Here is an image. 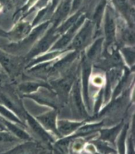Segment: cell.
<instances>
[{
  "instance_id": "d6a6232c",
  "label": "cell",
  "mask_w": 135,
  "mask_h": 154,
  "mask_svg": "<svg viewBox=\"0 0 135 154\" xmlns=\"http://www.w3.org/2000/svg\"><path fill=\"white\" fill-rule=\"evenodd\" d=\"M5 32H3L2 30L0 29V36H5Z\"/></svg>"
},
{
  "instance_id": "7a4b0ae2",
  "label": "cell",
  "mask_w": 135,
  "mask_h": 154,
  "mask_svg": "<svg viewBox=\"0 0 135 154\" xmlns=\"http://www.w3.org/2000/svg\"><path fill=\"white\" fill-rule=\"evenodd\" d=\"M0 104L13 112L25 123L27 111L24 109L19 99L14 95L0 91Z\"/></svg>"
},
{
  "instance_id": "f546056e",
  "label": "cell",
  "mask_w": 135,
  "mask_h": 154,
  "mask_svg": "<svg viewBox=\"0 0 135 154\" xmlns=\"http://www.w3.org/2000/svg\"><path fill=\"white\" fill-rule=\"evenodd\" d=\"M7 131V130L5 129L4 125L3 123L1 117H0V131Z\"/></svg>"
},
{
  "instance_id": "277c9868",
  "label": "cell",
  "mask_w": 135,
  "mask_h": 154,
  "mask_svg": "<svg viewBox=\"0 0 135 154\" xmlns=\"http://www.w3.org/2000/svg\"><path fill=\"white\" fill-rule=\"evenodd\" d=\"M25 123L27 124V126H28L32 131L37 135L45 144L47 145H52L55 142L53 135L48 133L36 119L35 117L28 112L26 115V118H25Z\"/></svg>"
},
{
  "instance_id": "ffe728a7",
  "label": "cell",
  "mask_w": 135,
  "mask_h": 154,
  "mask_svg": "<svg viewBox=\"0 0 135 154\" xmlns=\"http://www.w3.org/2000/svg\"><path fill=\"white\" fill-rule=\"evenodd\" d=\"M31 30V26L27 23H21L14 29L13 32V36L17 38H23L27 35Z\"/></svg>"
},
{
  "instance_id": "4fadbf2b",
  "label": "cell",
  "mask_w": 135,
  "mask_h": 154,
  "mask_svg": "<svg viewBox=\"0 0 135 154\" xmlns=\"http://www.w3.org/2000/svg\"><path fill=\"white\" fill-rule=\"evenodd\" d=\"M92 32V24L90 22H87L81 31L75 36L72 42V47L75 49L82 48L88 41Z\"/></svg>"
},
{
  "instance_id": "d6986e66",
  "label": "cell",
  "mask_w": 135,
  "mask_h": 154,
  "mask_svg": "<svg viewBox=\"0 0 135 154\" xmlns=\"http://www.w3.org/2000/svg\"><path fill=\"white\" fill-rule=\"evenodd\" d=\"M0 117H2V118L7 121H9L11 122L19 125L23 127L24 128L27 127V124L23 122L19 117L14 114L13 112L1 104H0Z\"/></svg>"
},
{
  "instance_id": "ba28073f",
  "label": "cell",
  "mask_w": 135,
  "mask_h": 154,
  "mask_svg": "<svg viewBox=\"0 0 135 154\" xmlns=\"http://www.w3.org/2000/svg\"><path fill=\"white\" fill-rule=\"evenodd\" d=\"M104 125V122L99 123H86L85 122L76 131L75 133L66 138H61V140L63 142H67L72 138L78 137H85L99 132Z\"/></svg>"
},
{
  "instance_id": "484cf974",
  "label": "cell",
  "mask_w": 135,
  "mask_h": 154,
  "mask_svg": "<svg viewBox=\"0 0 135 154\" xmlns=\"http://www.w3.org/2000/svg\"><path fill=\"white\" fill-rule=\"evenodd\" d=\"M104 5H105V3H104V2L101 3H100V5L98 6V8L97 9L96 13H95V14H94V20L98 24L101 19L102 14H103Z\"/></svg>"
},
{
  "instance_id": "4dcf8cb0",
  "label": "cell",
  "mask_w": 135,
  "mask_h": 154,
  "mask_svg": "<svg viewBox=\"0 0 135 154\" xmlns=\"http://www.w3.org/2000/svg\"><path fill=\"white\" fill-rule=\"evenodd\" d=\"M36 1V0H29V2H28V3L27 6L28 7V6H30V5H32Z\"/></svg>"
},
{
  "instance_id": "4316f807",
  "label": "cell",
  "mask_w": 135,
  "mask_h": 154,
  "mask_svg": "<svg viewBox=\"0 0 135 154\" xmlns=\"http://www.w3.org/2000/svg\"><path fill=\"white\" fill-rule=\"evenodd\" d=\"M125 154H134V144L132 137L127 138V146H126V153Z\"/></svg>"
},
{
  "instance_id": "d4e9b609",
  "label": "cell",
  "mask_w": 135,
  "mask_h": 154,
  "mask_svg": "<svg viewBox=\"0 0 135 154\" xmlns=\"http://www.w3.org/2000/svg\"><path fill=\"white\" fill-rule=\"evenodd\" d=\"M124 56H125V60L130 65H132L134 62V51L133 49L130 48L124 49L123 51Z\"/></svg>"
},
{
  "instance_id": "836d02e7",
  "label": "cell",
  "mask_w": 135,
  "mask_h": 154,
  "mask_svg": "<svg viewBox=\"0 0 135 154\" xmlns=\"http://www.w3.org/2000/svg\"><path fill=\"white\" fill-rule=\"evenodd\" d=\"M3 75L2 74V73H0V82H1V81L2 80V79L3 78Z\"/></svg>"
},
{
  "instance_id": "52a82bcc",
  "label": "cell",
  "mask_w": 135,
  "mask_h": 154,
  "mask_svg": "<svg viewBox=\"0 0 135 154\" xmlns=\"http://www.w3.org/2000/svg\"><path fill=\"white\" fill-rule=\"evenodd\" d=\"M85 122V121H72L65 119H57V130L59 138H66L72 135Z\"/></svg>"
},
{
  "instance_id": "3957f363",
  "label": "cell",
  "mask_w": 135,
  "mask_h": 154,
  "mask_svg": "<svg viewBox=\"0 0 135 154\" xmlns=\"http://www.w3.org/2000/svg\"><path fill=\"white\" fill-rule=\"evenodd\" d=\"M75 81V74L73 72H71L61 79L53 81L52 82V87L56 90V93L63 102L67 101L69 93L71 92Z\"/></svg>"
},
{
  "instance_id": "603a6c76",
  "label": "cell",
  "mask_w": 135,
  "mask_h": 154,
  "mask_svg": "<svg viewBox=\"0 0 135 154\" xmlns=\"http://www.w3.org/2000/svg\"><path fill=\"white\" fill-rule=\"evenodd\" d=\"M19 139L14 137L13 134L7 131H0V144L5 143H12L17 142Z\"/></svg>"
},
{
  "instance_id": "ac0fdd59",
  "label": "cell",
  "mask_w": 135,
  "mask_h": 154,
  "mask_svg": "<svg viewBox=\"0 0 135 154\" xmlns=\"http://www.w3.org/2000/svg\"><path fill=\"white\" fill-rule=\"evenodd\" d=\"M129 130V125H124L121 133L119 134L117 138V154H125L126 153V146H127V133Z\"/></svg>"
},
{
  "instance_id": "5bb4252c",
  "label": "cell",
  "mask_w": 135,
  "mask_h": 154,
  "mask_svg": "<svg viewBox=\"0 0 135 154\" xmlns=\"http://www.w3.org/2000/svg\"><path fill=\"white\" fill-rule=\"evenodd\" d=\"M57 35H55L54 32L53 30H50L47 33L46 37L43 38L42 41L39 43L38 45L34 49H32L31 53H29L27 57L28 58H32L47 51L51 44L53 42L55 39H57Z\"/></svg>"
},
{
  "instance_id": "8fae6325",
  "label": "cell",
  "mask_w": 135,
  "mask_h": 154,
  "mask_svg": "<svg viewBox=\"0 0 135 154\" xmlns=\"http://www.w3.org/2000/svg\"><path fill=\"white\" fill-rule=\"evenodd\" d=\"M2 122L3 125L5 127L7 131H8L11 134H13L14 137H15L17 138L19 140H22L24 141H28L32 140V137L30 136L27 132L25 131L24 128L22 127L19 125L17 123H14L13 122H11L9 121H7L5 119L2 118Z\"/></svg>"
},
{
  "instance_id": "44dd1931",
  "label": "cell",
  "mask_w": 135,
  "mask_h": 154,
  "mask_svg": "<svg viewBox=\"0 0 135 154\" xmlns=\"http://www.w3.org/2000/svg\"><path fill=\"white\" fill-rule=\"evenodd\" d=\"M71 7V5L70 0H66L65 2H63V5L61 7V8L57 11L56 15V19H55L56 24L59 23L62 19H63L67 15L69 11H70Z\"/></svg>"
},
{
  "instance_id": "cb8c5ba5",
  "label": "cell",
  "mask_w": 135,
  "mask_h": 154,
  "mask_svg": "<svg viewBox=\"0 0 135 154\" xmlns=\"http://www.w3.org/2000/svg\"><path fill=\"white\" fill-rule=\"evenodd\" d=\"M81 17V13H78L75 14L73 17H71L66 23H65L62 26H61L59 28V30H58V32L59 33H63L64 32H65L66 30H68L69 28H70L72 25L74 24V23L75 22L78 20L79 18Z\"/></svg>"
},
{
  "instance_id": "6da1fadb",
  "label": "cell",
  "mask_w": 135,
  "mask_h": 154,
  "mask_svg": "<svg viewBox=\"0 0 135 154\" xmlns=\"http://www.w3.org/2000/svg\"><path fill=\"white\" fill-rule=\"evenodd\" d=\"M71 108L74 114L78 117L85 119L88 117V110L86 108L83 100V97L81 89L80 81H75L71 92L69 93Z\"/></svg>"
},
{
  "instance_id": "f1b7e54d",
  "label": "cell",
  "mask_w": 135,
  "mask_h": 154,
  "mask_svg": "<svg viewBox=\"0 0 135 154\" xmlns=\"http://www.w3.org/2000/svg\"><path fill=\"white\" fill-rule=\"evenodd\" d=\"M82 2V0H74L73 3H72V10H75L76 8H78V7L79 5L81 4V3Z\"/></svg>"
},
{
  "instance_id": "30bf717a",
  "label": "cell",
  "mask_w": 135,
  "mask_h": 154,
  "mask_svg": "<svg viewBox=\"0 0 135 154\" xmlns=\"http://www.w3.org/2000/svg\"><path fill=\"white\" fill-rule=\"evenodd\" d=\"M91 72V66L87 60L83 61L82 70V97L86 108L90 110V104L88 93V82Z\"/></svg>"
},
{
  "instance_id": "9a60e30c",
  "label": "cell",
  "mask_w": 135,
  "mask_h": 154,
  "mask_svg": "<svg viewBox=\"0 0 135 154\" xmlns=\"http://www.w3.org/2000/svg\"><path fill=\"white\" fill-rule=\"evenodd\" d=\"M105 35L108 45H109L114 41L115 35V24L114 18L110 11L108 10L105 19Z\"/></svg>"
},
{
  "instance_id": "5b68a950",
  "label": "cell",
  "mask_w": 135,
  "mask_h": 154,
  "mask_svg": "<svg viewBox=\"0 0 135 154\" xmlns=\"http://www.w3.org/2000/svg\"><path fill=\"white\" fill-rule=\"evenodd\" d=\"M40 124L52 135L59 138L57 130V111L54 109L34 117Z\"/></svg>"
},
{
  "instance_id": "7402d4cb",
  "label": "cell",
  "mask_w": 135,
  "mask_h": 154,
  "mask_svg": "<svg viewBox=\"0 0 135 154\" xmlns=\"http://www.w3.org/2000/svg\"><path fill=\"white\" fill-rule=\"evenodd\" d=\"M102 44V39H98L97 41L94 43V45L90 47L88 53H87V57L89 59H93L96 58V56L100 53V51L101 48Z\"/></svg>"
},
{
  "instance_id": "e0dca14e",
  "label": "cell",
  "mask_w": 135,
  "mask_h": 154,
  "mask_svg": "<svg viewBox=\"0 0 135 154\" xmlns=\"http://www.w3.org/2000/svg\"><path fill=\"white\" fill-rule=\"evenodd\" d=\"M40 87H51L50 85L42 82H27L20 84L19 89L25 95H28L35 93Z\"/></svg>"
},
{
  "instance_id": "7c38bea8",
  "label": "cell",
  "mask_w": 135,
  "mask_h": 154,
  "mask_svg": "<svg viewBox=\"0 0 135 154\" xmlns=\"http://www.w3.org/2000/svg\"><path fill=\"white\" fill-rule=\"evenodd\" d=\"M124 125L125 123L122 122L117 125L109 128V129H101L99 131L100 137L98 139L106 142L114 146L119 134L121 133Z\"/></svg>"
},
{
  "instance_id": "9c48e42d",
  "label": "cell",
  "mask_w": 135,
  "mask_h": 154,
  "mask_svg": "<svg viewBox=\"0 0 135 154\" xmlns=\"http://www.w3.org/2000/svg\"><path fill=\"white\" fill-rule=\"evenodd\" d=\"M24 97L33 99L38 104L47 106L52 109H56V110H57L58 106H59L56 94H54V93L51 92L50 93L40 91V93H38L36 91L35 93L32 94L24 95Z\"/></svg>"
},
{
  "instance_id": "1f68e13d",
  "label": "cell",
  "mask_w": 135,
  "mask_h": 154,
  "mask_svg": "<svg viewBox=\"0 0 135 154\" xmlns=\"http://www.w3.org/2000/svg\"><path fill=\"white\" fill-rule=\"evenodd\" d=\"M58 2V0H53V5H52V9H53L55 7H56L57 3Z\"/></svg>"
},
{
  "instance_id": "83f0119b",
  "label": "cell",
  "mask_w": 135,
  "mask_h": 154,
  "mask_svg": "<svg viewBox=\"0 0 135 154\" xmlns=\"http://www.w3.org/2000/svg\"><path fill=\"white\" fill-rule=\"evenodd\" d=\"M94 84L96 85H102L103 84V79H102L101 77L100 76H96L94 77V79H92Z\"/></svg>"
},
{
  "instance_id": "8992f818",
  "label": "cell",
  "mask_w": 135,
  "mask_h": 154,
  "mask_svg": "<svg viewBox=\"0 0 135 154\" xmlns=\"http://www.w3.org/2000/svg\"><path fill=\"white\" fill-rule=\"evenodd\" d=\"M44 148L37 142L34 140L24 141L6 152L1 154H43Z\"/></svg>"
},
{
  "instance_id": "2e32d148",
  "label": "cell",
  "mask_w": 135,
  "mask_h": 154,
  "mask_svg": "<svg viewBox=\"0 0 135 154\" xmlns=\"http://www.w3.org/2000/svg\"><path fill=\"white\" fill-rule=\"evenodd\" d=\"M18 61L7 54L0 52V66L10 75H13L18 69Z\"/></svg>"
},
{
  "instance_id": "e575fe53",
  "label": "cell",
  "mask_w": 135,
  "mask_h": 154,
  "mask_svg": "<svg viewBox=\"0 0 135 154\" xmlns=\"http://www.w3.org/2000/svg\"><path fill=\"white\" fill-rule=\"evenodd\" d=\"M2 68L1 67V66H0V73H2Z\"/></svg>"
}]
</instances>
